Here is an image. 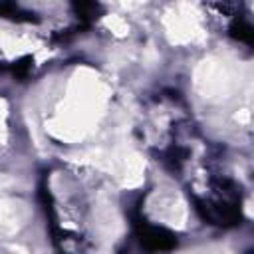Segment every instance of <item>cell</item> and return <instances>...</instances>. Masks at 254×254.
Listing matches in <instances>:
<instances>
[{"label":"cell","instance_id":"obj_5","mask_svg":"<svg viewBox=\"0 0 254 254\" xmlns=\"http://www.w3.org/2000/svg\"><path fill=\"white\" fill-rule=\"evenodd\" d=\"M32 64H34V60H32L30 56H26V58H22V60L14 62V65H12V73H14L20 81H24V79L28 77L30 69H32Z\"/></svg>","mask_w":254,"mask_h":254},{"label":"cell","instance_id":"obj_3","mask_svg":"<svg viewBox=\"0 0 254 254\" xmlns=\"http://www.w3.org/2000/svg\"><path fill=\"white\" fill-rule=\"evenodd\" d=\"M228 32L234 40L244 42V44H252V40H254V28L244 18H234L228 26Z\"/></svg>","mask_w":254,"mask_h":254},{"label":"cell","instance_id":"obj_1","mask_svg":"<svg viewBox=\"0 0 254 254\" xmlns=\"http://www.w3.org/2000/svg\"><path fill=\"white\" fill-rule=\"evenodd\" d=\"M133 230H135L139 242L151 252H167V250H173L177 246V234L175 232H171L165 226L149 224V220L141 214L133 216Z\"/></svg>","mask_w":254,"mask_h":254},{"label":"cell","instance_id":"obj_4","mask_svg":"<svg viewBox=\"0 0 254 254\" xmlns=\"http://www.w3.org/2000/svg\"><path fill=\"white\" fill-rule=\"evenodd\" d=\"M73 10L75 14L79 16V20L83 22H91L99 16L101 12V6L97 2H73Z\"/></svg>","mask_w":254,"mask_h":254},{"label":"cell","instance_id":"obj_2","mask_svg":"<svg viewBox=\"0 0 254 254\" xmlns=\"http://www.w3.org/2000/svg\"><path fill=\"white\" fill-rule=\"evenodd\" d=\"M196 210L200 212V216L216 226H234L240 224L242 220V212H240V204L238 202H204L194 198Z\"/></svg>","mask_w":254,"mask_h":254}]
</instances>
